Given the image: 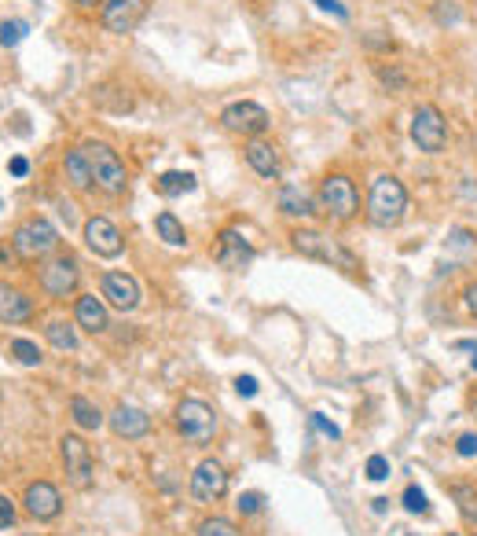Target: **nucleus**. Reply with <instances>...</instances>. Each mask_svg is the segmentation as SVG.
Here are the masks:
<instances>
[{
  "instance_id": "nucleus-1",
  "label": "nucleus",
  "mask_w": 477,
  "mask_h": 536,
  "mask_svg": "<svg viewBox=\"0 0 477 536\" xmlns=\"http://www.w3.org/2000/svg\"><path fill=\"white\" fill-rule=\"evenodd\" d=\"M404 213H408V187L389 173L375 177L368 191V220L375 228H396L404 220Z\"/></svg>"
},
{
  "instance_id": "nucleus-2",
  "label": "nucleus",
  "mask_w": 477,
  "mask_h": 536,
  "mask_svg": "<svg viewBox=\"0 0 477 536\" xmlns=\"http://www.w3.org/2000/svg\"><path fill=\"white\" fill-rule=\"evenodd\" d=\"M291 246L308 257V261H324L331 268H342V272H360V261H356V254L349 246H342L338 239H327L324 232H316V228H298V232H291Z\"/></svg>"
},
{
  "instance_id": "nucleus-3",
  "label": "nucleus",
  "mask_w": 477,
  "mask_h": 536,
  "mask_svg": "<svg viewBox=\"0 0 477 536\" xmlns=\"http://www.w3.org/2000/svg\"><path fill=\"white\" fill-rule=\"evenodd\" d=\"M85 159L92 166V180L96 187H103L107 195H126V187H129V169L122 162V155L110 147V143H85Z\"/></svg>"
},
{
  "instance_id": "nucleus-4",
  "label": "nucleus",
  "mask_w": 477,
  "mask_h": 536,
  "mask_svg": "<svg viewBox=\"0 0 477 536\" xmlns=\"http://www.w3.org/2000/svg\"><path fill=\"white\" fill-rule=\"evenodd\" d=\"M412 140L422 155H441L448 147V122L437 103H419L412 114Z\"/></svg>"
},
{
  "instance_id": "nucleus-5",
  "label": "nucleus",
  "mask_w": 477,
  "mask_h": 536,
  "mask_svg": "<svg viewBox=\"0 0 477 536\" xmlns=\"http://www.w3.org/2000/svg\"><path fill=\"white\" fill-rule=\"evenodd\" d=\"M56 246H59V232H56V228H52L45 217L22 220V224L15 228V236H12V250H15V257H22V261H41V257H48Z\"/></svg>"
},
{
  "instance_id": "nucleus-6",
  "label": "nucleus",
  "mask_w": 477,
  "mask_h": 536,
  "mask_svg": "<svg viewBox=\"0 0 477 536\" xmlns=\"http://www.w3.org/2000/svg\"><path fill=\"white\" fill-rule=\"evenodd\" d=\"M177 430L187 445H210L217 434V411L198 397H184L177 404Z\"/></svg>"
},
{
  "instance_id": "nucleus-7",
  "label": "nucleus",
  "mask_w": 477,
  "mask_h": 536,
  "mask_svg": "<svg viewBox=\"0 0 477 536\" xmlns=\"http://www.w3.org/2000/svg\"><path fill=\"white\" fill-rule=\"evenodd\" d=\"M320 210L334 220H352L360 213V191H356L352 177L345 173H331L320 184Z\"/></svg>"
},
{
  "instance_id": "nucleus-8",
  "label": "nucleus",
  "mask_w": 477,
  "mask_h": 536,
  "mask_svg": "<svg viewBox=\"0 0 477 536\" xmlns=\"http://www.w3.org/2000/svg\"><path fill=\"white\" fill-rule=\"evenodd\" d=\"M63 467H66V481L77 488V492H89L96 485V463H92V452L89 445L77 437V434H66L63 441Z\"/></svg>"
},
{
  "instance_id": "nucleus-9",
  "label": "nucleus",
  "mask_w": 477,
  "mask_h": 536,
  "mask_svg": "<svg viewBox=\"0 0 477 536\" xmlns=\"http://www.w3.org/2000/svg\"><path fill=\"white\" fill-rule=\"evenodd\" d=\"M221 125H224L228 133H238V136L257 140V136L272 125V118H268V110H265L261 103L238 99V103H228V107L221 110Z\"/></svg>"
},
{
  "instance_id": "nucleus-10",
  "label": "nucleus",
  "mask_w": 477,
  "mask_h": 536,
  "mask_svg": "<svg viewBox=\"0 0 477 536\" xmlns=\"http://www.w3.org/2000/svg\"><path fill=\"white\" fill-rule=\"evenodd\" d=\"M77 280H82V268L70 254L63 257H52L45 268H41V290L52 294V298H66L77 290Z\"/></svg>"
},
{
  "instance_id": "nucleus-11",
  "label": "nucleus",
  "mask_w": 477,
  "mask_h": 536,
  "mask_svg": "<svg viewBox=\"0 0 477 536\" xmlns=\"http://www.w3.org/2000/svg\"><path fill=\"white\" fill-rule=\"evenodd\" d=\"M224 492H228L224 467L217 463V459H203V463L195 467V474H191V496L198 504H217Z\"/></svg>"
},
{
  "instance_id": "nucleus-12",
  "label": "nucleus",
  "mask_w": 477,
  "mask_h": 536,
  "mask_svg": "<svg viewBox=\"0 0 477 536\" xmlns=\"http://www.w3.org/2000/svg\"><path fill=\"white\" fill-rule=\"evenodd\" d=\"M147 12V0H107L100 22L107 33H133Z\"/></svg>"
},
{
  "instance_id": "nucleus-13",
  "label": "nucleus",
  "mask_w": 477,
  "mask_h": 536,
  "mask_svg": "<svg viewBox=\"0 0 477 536\" xmlns=\"http://www.w3.org/2000/svg\"><path fill=\"white\" fill-rule=\"evenodd\" d=\"M85 246L96 254V257H117L126 250V239L117 232V224L107 220V217H89L85 220Z\"/></svg>"
},
{
  "instance_id": "nucleus-14",
  "label": "nucleus",
  "mask_w": 477,
  "mask_h": 536,
  "mask_svg": "<svg viewBox=\"0 0 477 536\" xmlns=\"http://www.w3.org/2000/svg\"><path fill=\"white\" fill-rule=\"evenodd\" d=\"M22 504H26V511H30L37 522H52V518H59V511H63V496H59V488H56L52 481H33V485H26Z\"/></svg>"
},
{
  "instance_id": "nucleus-15",
  "label": "nucleus",
  "mask_w": 477,
  "mask_h": 536,
  "mask_svg": "<svg viewBox=\"0 0 477 536\" xmlns=\"http://www.w3.org/2000/svg\"><path fill=\"white\" fill-rule=\"evenodd\" d=\"M103 298L122 313H133L140 305V283L129 272H103Z\"/></svg>"
},
{
  "instance_id": "nucleus-16",
  "label": "nucleus",
  "mask_w": 477,
  "mask_h": 536,
  "mask_svg": "<svg viewBox=\"0 0 477 536\" xmlns=\"http://www.w3.org/2000/svg\"><path fill=\"white\" fill-rule=\"evenodd\" d=\"M110 430L117 437H126V441H140V437L151 434V419H147V411H140L133 404H117L114 415H110Z\"/></svg>"
},
{
  "instance_id": "nucleus-17",
  "label": "nucleus",
  "mask_w": 477,
  "mask_h": 536,
  "mask_svg": "<svg viewBox=\"0 0 477 536\" xmlns=\"http://www.w3.org/2000/svg\"><path fill=\"white\" fill-rule=\"evenodd\" d=\"M254 261V246L247 243V236H238L235 228H224L221 243H217V264L221 268H243Z\"/></svg>"
},
{
  "instance_id": "nucleus-18",
  "label": "nucleus",
  "mask_w": 477,
  "mask_h": 536,
  "mask_svg": "<svg viewBox=\"0 0 477 536\" xmlns=\"http://www.w3.org/2000/svg\"><path fill=\"white\" fill-rule=\"evenodd\" d=\"M30 316H33V301L22 290L0 283V324H26Z\"/></svg>"
},
{
  "instance_id": "nucleus-19",
  "label": "nucleus",
  "mask_w": 477,
  "mask_h": 536,
  "mask_svg": "<svg viewBox=\"0 0 477 536\" xmlns=\"http://www.w3.org/2000/svg\"><path fill=\"white\" fill-rule=\"evenodd\" d=\"M247 162H250V169L261 173L265 180L280 177V151H275L268 140H250V143H247Z\"/></svg>"
},
{
  "instance_id": "nucleus-20",
  "label": "nucleus",
  "mask_w": 477,
  "mask_h": 536,
  "mask_svg": "<svg viewBox=\"0 0 477 536\" xmlns=\"http://www.w3.org/2000/svg\"><path fill=\"white\" fill-rule=\"evenodd\" d=\"M77 327H85L92 334H103L110 327L107 320V305L96 298V294H85V298H77Z\"/></svg>"
},
{
  "instance_id": "nucleus-21",
  "label": "nucleus",
  "mask_w": 477,
  "mask_h": 536,
  "mask_svg": "<svg viewBox=\"0 0 477 536\" xmlns=\"http://www.w3.org/2000/svg\"><path fill=\"white\" fill-rule=\"evenodd\" d=\"M280 213H283V217H301V220H308V217L316 213V203L305 195L298 184H283V187H280Z\"/></svg>"
},
{
  "instance_id": "nucleus-22",
  "label": "nucleus",
  "mask_w": 477,
  "mask_h": 536,
  "mask_svg": "<svg viewBox=\"0 0 477 536\" xmlns=\"http://www.w3.org/2000/svg\"><path fill=\"white\" fill-rule=\"evenodd\" d=\"M63 169H66V180L74 191H89L96 180H92V166L85 159V151L77 147V151H66V159H63Z\"/></svg>"
},
{
  "instance_id": "nucleus-23",
  "label": "nucleus",
  "mask_w": 477,
  "mask_h": 536,
  "mask_svg": "<svg viewBox=\"0 0 477 536\" xmlns=\"http://www.w3.org/2000/svg\"><path fill=\"white\" fill-rule=\"evenodd\" d=\"M195 173H184V169H169L154 180L158 187V195H166V199H177V195H187V191H195Z\"/></svg>"
},
{
  "instance_id": "nucleus-24",
  "label": "nucleus",
  "mask_w": 477,
  "mask_h": 536,
  "mask_svg": "<svg viewBox=\"0 0 477 536\" xmlns=\"http://www.w3.org/2000/svg\"><path fill=\"white\" fill-rule=\"evenodd\" d=\"M70 415H74V423L82 427V430H100L103 427V415H100V408L89 401V397H70Z\"/></svg>"
},
{
  "instance_id": "nucleus-25",
  "label": "nucleus",
  "mask_w": 477,
  "mask_h": 536,
  "mask_svg": "<svg viewBox=\"0 0 477 536\" xmlns=\"http://www.w3.org/2000/svg\"><path fill=\"white\" fill-rule=\"evenodd\" d=\"M154 232H158V239L169 243V246H187V232H184V224L173 213H158L154 217Z\"/></svg>"
},
{
  "instance_id": "nucleus-26",
  "label": "nucleus",
  "mask_w": 477,
  "mask_h": 536,
  "mask_svg": "<svg viewBox=\"0 0 477 536\" xmlns=\"http://www.w3.org/2000/svg\"><path fill=\"white\" fill-rule=\"evenodd\" d=\"M448 496L459 504V514H463V522H477V485H466V481H459V485H452L448 488Z\"/></svg>"
},
{
  "instance_id": "nucleus-27",
  "label": "nucleus",
  "mask_w": 477,
  "mask_h": 536,
  "mask_svg": "<svg viewBox=\"0 0 477 536\" xmlns=\"http://www.w3.org/2000/svg\"><path fill=\"white\" fill-rule=\"evenodd\" d=\"M45 338L52 341L56 350H63V353H74V350H77V331H74L66 320H52V324L45 327Z\"/></svg>"
},
{
  "instance_id": "nucleus-28",
  "label": "nucleus",
  "mask_w": 477,
  "mask_h": 536,
  "mask_svg": "<svg viewBox=\"0 0 477 536\" xmlns=\"http://www.w3.org/2000/svg\"><path fill=\"white\" fill-rule=\"evenodd\" d=\"M433 22L437 26H459L463 22V8H459V0H433V8H429Z\"/></svg>"
},
{
  "instance_id": "nucleus-29",
  "label": "nucleus",
  "mask_w": 477,
  "mask_h": 536,
  "mask_svg": "<svg viewBox=\"0 0 477 536\" xmlns=\"http://www.w3.org/2000/svg\"><path fill=\"white\" fill-rule=\"evenodd\" d=\"M12 357H15L22 367H37V364L45 360V357H41V350H37L30 338H15V341H12Z\"/></svg>"
},
{
  "instance_id": "nucleus-30",
  "label": "nucleus",
  "mask_w": 477,
  "mask_h": 536,
  "mask_svg": "<svg viewBox=\"0 0 477 536\" xmlns=\"http://www.w3.org/2000/svg\"><path fill=\"white\" fill-rule=\"evenodd\" d=\"M195 536H243L238 532V525L235 522H228V518H206V522H198V532Z\"/></svg>"
},
{
  "instance_id": "nucleus-31",
  "label": "nucleus",
  "mask_w": 477,
  "mask_h": 536,
  "mask_svg": "<svg viewBox=\"0 0 477 536\" xmlns=\"http://www.w3.org/2000/svg\"><path fill=\"white\" fill-rule=\"evenodd\" d=\"M26 33H30V22H26V19H8V22H0V45H4V48H15Z\"/></svg>"
},
{
  "instance_id": "nucleus-32",
  "label": "nucleus",
  "mask_w": 477,
  "mask_h": 536,
  "mask_svg": "<svg viewBox=\"0 0 477 536\" xmlns=\"http://www.w3.org/2000/svg\"><path fill=\"white\" fill-rule=\"evenodd\" d=\"M448 250L466 257V254L477 250V236L470 232V228H452V232H448Z\"/></svg>"
},
{
  "instance_id": "nucleus-33",
  "label": "nucleus",
  "mask_w": 477,
  "mask_h": 536,
  "mask_svg": "<svg viewBox=\"0 0 477 536\" xmlns=\"http://www.w3.org/2000/svg\"><path fill=\"white\" fill-rule=\"evenodd\" d=\"M378 82H382L389 92H404V89H408V73L396 66V63H389V66H378Z\"/></svg>"
},
{
  "instance_id": "nucleus-34",
  "label": "nucleus",
  "mask_w": 477,
  "mask_h": 536,
  "mask_svg": "<svg viewBox=\"0 0 477 536\" xmlns=\"http://www.w3.org/2000/svg\"><path fill=\"white\" fill-rule=\"evenodd\" d=\"M401 504H404V511H408V514H429V504H426V492H422L419 485H408V488H404V496H401Z\"/></svg>"
},
{
  "instance_id": "nucleus-35",
  "label": "nucleus",
  "mask_w": 477,
  "mask_h": 536,
  "mask_svg": "<svg viewBox=\"0 0 477 536\" xmlns=\"http://www.w3.org/2000/svg\"><path fill=\"white\" fill-rule=\"evenodd\" d=\"M308 427H312V430H320V434H324V437H331V441H338V437H342V430L331 423V419H324L320 411H312V415H308Z\"/></svg>"
},
{
  "instance_id": "nucleus-36",
  "label": "nucleus",
  "mask_w": 477,
  "mask_h": 536,
  "mask_svg": "<svg viewBox=\"0 0 477 536\" xmlns=\"http://www.w3.org/2000/svg\"><path fill=\"white\" fill-rule=\"evenodd\" d=\"M364 474H368L371 481H386V478H389V459H386V455H371L368 467H364Z\"/></svg>"
},
{
  "instance_id": "nucleus-37",
  "label": "nucleus",
  "mask_w": 477,
  "mask_h": 536,
  "mask_svg": "<svg viewBox=\"0 0 477 536\" xmlns=\"http://www.w3.org/2000/svg\"><path fill=\"white\" fill-rule=\"evenodd\" d=\"M455 455L459 459H477V434H459L455 437Z\"/></svg>"
},
{
  "instance_id": "nucleus-38",
  "label": "nucleus",
  "mask_w": 477,
  "mask_h": 536,
  "mask_svg": "<svg viewBox=\"0 0 477 536\" xmlns=\"http://www.w3.org/2000/svg\"><path fill=\"white\" fill-rule=\"evenodd\" d=\"M261 504H265V500H261V492H243V496H238V504H235V507L243 511V514H257V511H261Z\"/></svg>"
},
{
  "instance_id": "nucleus-39",
  "label": "nucleus",
  "mask_w": 477,
  "mask_h": 536,
  "mask_svg": "<svg viewBox=\"0 0 477 536\" xmlns=\"http://www.w3.org/2000/svg\"><path fill=\"white\" fill-rule=\"evenodd\" d=\"M235 390H238V397H257V378L254 375H238Z\"/></svg>"
},
{
  "instance_id": "nucleus-40",
  "label": "nucleus",
  "mask_w": 477,
  "mask_h": 536,
  "mask_svg": "<svg viewBox=\"0 0 477 536\" xmlns=\"http://www.w3.org/2000/svg\"><path fill=\"white\" fill-rule=\"evenodd\" d=\"M316 8H320V12H331L334 19H349V8L342 4V0H316Z\"/></svg>"
},
{
  "instance_id": "nucleus-41",
  "label": "nucleus",
  "mask_w": 477,
  "mask_h": 536,
  "mask_svg": "<svg viewBox=\"0 0 477 536\" xmlns=\"http://www.w3.org/2000/svg\"><path fill=\"white\" fill-rule=\"evenodd\" d=\"M15 525V504L8 500V496H0V529Z\"/></svg>"
},
{
  "instance_id": "nucleus-42",
  "label": "nucleus",
  "mask_w": 477,
  "mask_h": 536,
  "mask_svg": "<svg viewBox=\"0 0 477 536\" xmlns=\"http://www.w3.org/2000/svg\"><path fill=\"white\" fill-rule=\"evenodd\" d=\"M463 305H466V313L477 320V283H466V290H463Z\"/></svg>"
},
{
  "instance_id": "nucleus-43",
  "label": "nucleus",
  "mask_w": 477,
  "mask_h": 536,
  "mask_svg": "<svg viewBox=\"0 0 477 536\" xmlns=\"http://www.w3.org/2000/svg\"><path fill=\"white\" fill-rule=\"evenodd\" d=\"M8 173H12V177H26V173H30V162H26L22 155H15V159L8 162Z\"/></svg>"
},
{
  "instance_id": "nucleus-44",
  "label": "nucleus",
  "mask_w": 477,
  "mask_h": 536,
  "mask_svg": "<svg viewBox=\"0 0 477 536\" xmlns=\"http://www.w3.org/2000/svg\"><path fill=\"white\" fill-rule=\"evenodd\" d=\"M371 511H375V514H386V511H389V500H386V496H375V500H371Z\"/></svg>"
},
{
  "instance_id": "nucleus-45",
  "label": "nucleus",
  "mask_w": 477,
  "mask_h": 536,
  "mask_svg": "<svg viewBox=\"0 0 477 536\" xmlns=\"http://www.w3.org/2000/svg\"><path fill=\"white\" fill-rule=\"evenodd\" d=\"M77 8H96V4H103V0H74Z\"/></svg>"
},
{
  "instance_id": "nucleus-46",
  "label": "nucleus",
  "mask_w": 477,
  "mask_h": 536,
  "mask_svg": "<svg viewBox=\"0 0 477 536\" xmlns=\"http://www.w3.org/2000/svg\"><path fill=\"white\" fill-rule=\"evenodd\" d=\"M470 371H477V350H473V360H470Z\"/></svg>"
},
{
  "instance_id": "nucleus-47",
  "label": "nucleus",
  "mask_w": 477,
  "mask_h": 536,
  "mask_svg": "<svg viewBox=\"0 0 477 536\" xmlns=\"http://www.w3.org/2000/svg\"><path fill=\"white\" fill-rule=\"evenodd\" d=\"M404 536H419V532H404Z\"/></svg>"
},
{
  "instance_id": "nucleus-48",
  "label": "nucleus",
  "mask_w": 477,
  "mask_h": 536,
  "mask_svg": "<svg viewBox=\"0 0 477 536\" xmlns=\"http://www.w3.org/2000/svg\"><path fill=\"white\" fill-rule=\"evenodd\" d=\"M473 415H477V401H473Z\"/></svg>"
}]
</instances>
